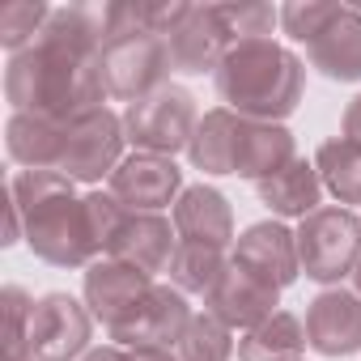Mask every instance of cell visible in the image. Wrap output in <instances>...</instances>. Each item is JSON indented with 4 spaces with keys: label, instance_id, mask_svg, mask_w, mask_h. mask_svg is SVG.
Segmentation results:
<instances>
[{
    "label": "cell",
    "instance_id": "obj_1",
    "mask_svg": "<svg viewBox=\"0 0 361 361\" xmlns=\"http://www.w3.org/2000/svg\"><path fill=\"white\" fill-rule=\"evenodd\" d=\"M5 94L18 115H43L73 123L102 111L111 98L102 77V13L94 9H51L43 35L9 56Z\"/></svg>",
    "mask_w": 361,
    "mask_h": 361
},
{
    "label": "cell",
    "instance_id": "obj_2",
    "mask_svg": "<svg viewBox=\"0 0 361 361\" xmlns=\"http://www.w3.org/2000/svg\"><path fill=\"white\" fill-rule=\"evenodd\" d=\"M9 196L26 226V243L39 259L56 268H81L98 251L111 247L128 209L111 192L73 196V178L56 170H22L13 174Z\"/></svg>",
    "mask_w": 361,
    "mask_h": 361
},
{
    "label": "cell",
    "instance_id": "obj_3",
    "mask_svg": "<svg viewBox=\"0 0 361 361\" xmlns=\"http://www.w3.org/2000/svg\"><path fill=\"white\" fill-rule=\"evenodd\" d=\"M302 60L272 39H238L217 64V94L234 115L276 123L302 102Z\"/></svg>",
    "mask_w": 361,
    "mask_h": 361
},
{
    "label": "cell",
    "instance_id": "obj_4",
    "mask_svg": "<svg viewBox=\"0 0 361 361\" xmlns=\"http://www.w3.org/2000/svg\"><path fill=\"white\" fill-rule=\"evenodd\" d=\"M192 166L209 170V174H243L264 183L268 174H276L285 161H293V136L281 123H264V119H247L234 115L230 106L209 111L188 145Z\"/></svg>",
    "mask_w": 361,
    "mask_h": 361
},
{
    "label": "cell",
    "instance_id": "obj_5",
    "mask_svg": "<svg viewBox=\"0 0 361 361\" xmlns=\"http://www.w3.org/2000/svg\"><path fill=\"white\" fill-rule=\"evenodd\" d=\"M174 68L166 39L145 22V5H111L102 9V77L111 98L140 102L153 90L170 85Z\"/></svg>",
    "mask_w": 361,
    "mask_h": 361
},
{
    "label": "cell",
    "instance_id": "obj_6",
    "mask_svg": "<svg viewBox=\"0 0 361 361\" xmlns=\"http://www.w3.org/2000/svg\"><path fill=\"white\" fill-rule=\"evenodd\" d=\"M289 39L306 43L310 64L331 81H361V13L348 5H285Z\"/></svg>",
    "mask_w": 361,
    "mask_h": 361
},
{
    "label": "cell",
    "instance_id": "obj_7",
    "mask_svg": "<svg viewBox=\"0 0 361 361\" xmlns=\"http://www.w3.org/2000/svg\"><path fill=\"white\" fill-rule=\"evenodd\" d=\"M298 268L319 281V285H331V281H344L357 272V259H361V221L348 213V209H314L298 234Z\"/></svg>",
    "mask_w": 361,
    "mask_h": 361
},
{
    "label": "cell",
    "instance_id": "obj_8",
    "mask_svg": "<svg viewBox=\"0 0 361 361\" xmlns=\"http://www.w3.org/2000/svg\"><path fill=\"white\" fill-rule=\"evenodd\" d=\"M196 98L183 85H161L140 102H128L123 111V132L140 153L170 157L178 149H188L196 136Z\"/></svg>",
    "mask_w": 361,
    "mask_h": 361
},
{
    "label": "cell",
    "instance_id": "obj_9",
    "mask_svg": "<svg viewBox=\"0 0 361 361\" xmlns=\"http://www.w3.org/2000/svg\"><path fill=\"white\" fill-rule=\"evenodd\" d=\"M123 119H115L106 106L90 111L73 123H64V145H60V161L56 174L73 178V183H98L119 170V153H123Z\"/></svg>",
    "mask_w": 361,
    "mask_h": 361
},
{
    "label": "cell",
    "instance_id": "obj_10",
    "mask_svg": "<svg viewBox=\"0 0 361 361\" xmlns=\"http://www.w3.org/2000/svg\"><path fill=\"white\" fill-rule=\"evenodd\" d=\"M94 331V314L68 293H43L30 306V357L35 361H73L85 353Z\"/></svg>",
    "mask_w": 361,
    "mask_h": 361
},
{
    "label": "cell",
    "instance_id": "obj_11",
    "mask_svg": "<svg viewBox=\"0 0 361 361\" xmlns=\"http://www.w3.org/2000/svg\"><path fill=\"white\" fill-rule=\"evenodd\" d=\"M238 39L230 35L226 18L217 5H188L183 18H178L166 35V47H170V60L178 73H217V64L226 60V51L234 47Z\"/></svg>",
    "mask_w": 361,
    "mask_h": 361
},
{
    "label": "cell",
    "instance_id": "obj_12",
    "mask_svg": "<svg viewBox=\"0 0 361 361\" xmlns=\"http://www.w3.org/2000/svg\"><path fill=\"white\" fill-rule=\"evenodd\" d=\"M178 188H183V170L157 153H132L111 174V196L128 213H157L174 200Z\"/></svg>",
    "mask_w": 361,
    "mask_h": 361
},
{
    "label": "cell",
    "instance_id": "obj_13",
    "mask_svg": "<svg viewBox=\"0 0 361 361\" xmlns=\"http://www.w3.org/2000/svg\"><path fill=\"white\" fill-rule=\"evenodd\" d=\"M188 327H192V310H188L183 289L153 285L149 298L140 302V310H136L123 327H115L111 340H115L119 348H140V344H149V348H170V344L183 340Z\"/></svg>",
    "mask_w": 361,
    "mask_h": 361
},
{
    "label": "cell",
    "instance_id": "obj_14",
    "mask_svg": "<svg viewBox=\"0 0 361 361\" xmlns=\"http://www.w3.org/2000/svg\"><path fill=\"white\" fill-rule=\"evenodd\" d=\"M149 289H153V276H145V272H136V268H128V264H119V259H98V264H90V272H85V302H90V314L102 319L106 331L123 327V323L140 310V302L149 298Z\"/></svg>",
    "mask_w": 361,
    "mask_h": 361
},
{
    "label": "cell",
    "instance_id": "obj_15",
    "mask_svg": "<svg viewBox=\"0 0 361 361\" xmlns=\"http://www.w3.org/2000/svg\"><path fill=\"white\" fill-rule=\"evenodd\" d=\"M174 251H178V243H174V234H170V221L157 217V213H128V217L119 221L111 247H106L111 259H119V264H128V268H136V272H145V276L170 272Z\"/></svg>",
    "mask_w": 361,
    "mask_h": 361
},
{
    "label": "cell",
    "instance_id": "obj_16",
    "mask_svg": "<svg viewBox=\"0 0 361 361\" xmlns=\"http://www.w3.org/2000/svg\"><path fill=\"white\" fill-rule=\"evenodd\" d=\"M276 293H281L276 285H268L264 276H255V272H247L243 264L230 259L226 276L209 293V310L226 327H247L251 331V327H259V323H268L276 314Z\"/></svg>",
    "mask_w": 361,
    "mask_h": 361
},
{
    "label": "cell",
    "instance_id": "obj_17",
    "mask_svg": "<svg viewBox=\"0 0 361 361\" xmlns=\"http://www.w3.org/2000/svg\"><path fill=\"white\" fill-rule=\"evenodd\" d=\"M306 340L323 357H348L361 348V298L348 289H327L306 310Z\"/></svg>",
    "mask_w": 361,
    "mask_h": 361
},
{
    "label": "cell",
    "instance_id": "obj_18",
    "mask_svg": "<svg viewBox=\"0 0 361 361\" xmlns=\"http://www.w3.org/2000/svg\"><path fill=\"white\" fill-rule=\"evenodd\" d=\"M234 264H243L247 272L264 276V281L276 285V289L293 285L298 272H302V268H298V243H293V234H289L285 226H276V221L251 226V230L238 238V247H234Z\"/></svg>",
    "mask_w": 361,
    "mask_h": 361
},
{
    "label": "cell",
    "instance_id": "obj_19",
    "mask_svg": "<svg viewBox=\"0 0 361 361\" xmlns=\"http://www.w3.org/2000/svg\"><path fill=\"white\" fill-rule=\"evenodd\" d=\"M174 230L178 243H204V247H230L234 238V213L217 188H188L174 204Z\"/></svg>",
    "mask_w": 361,
    "mask_h": 361
},
{
    "label": "cell",
    "instance_id": "obj_20",
    "mask_svg": "<svg viewBox=\"0 0 361 361\" xmlns=\"http://www.w3.org/2000/svg\"><path fill=\"white\" fill-rule=\"evenodd\" d=\"M255 192H259V200H264L272 213H281V217H302V221H306V217L319 209V200H323V178H319L314 161L293 157V161H285L276 174H268L264 183H255Z\"/></svg>",
    "mask_w": 361,
    "mask_h": 361
},
{
    "label": "cell",
    "instance_id": "obj_21",
    "mask_svg": "<svg viewBox=\"0 0 361 361\" xmlns=\"http://www.w3.org/2000/svg\"><path fill=\"white\" fill-rule=\"evenodd\" d=\"M64 145V123L43 115H13L9 119V157L26 170H56Z\"/></svg>",
    "mask_w": 361,
    "mask_h": 361
},
{
    "label": "cell",
    "instance_id": "obj_22",
    "mask_svg": "<svg viewBox=\"0 0 361 361\" xmlns=\"http://www.w3.org/2000/svg\"><path fill=\"white\" fill-rule=\"evenodd\" d=\"M306 344H310L306 327L289 310H276L268 323H259V327L247 331V340L238 344V357L243 361H298Z\"/></svg>",
    "mask_w": 361,
    "mask_h": 361
},
{
    "label": "cell",
    "instance_id": "obj_23",
    "mask_svg": "<svg viewBox=\"0 0 361 361\" xmlns=\"http://www.w3.org/2000/svg\"><path fill=\"white\" fill-rule=\"evenodd\" d=\"M314 170L323 178V188L340 204H361V145L353 140H323L314 153Z\"/></svg>",
    "mask_w": 361,
    "mask_h": 361
},
{
    "label": "cell",
    "instance_id": "obj_24",
    "mask_svg": "<svg viewBox=\"0 0 361 361\" xmlns=\"http://www.w3.org/2000/svg\"><path fill=\"white\" fill-rule=\"evenodd\" d=\"M230 259H226V247H204V243H178L174 251V264H170V281L183 289V293H213L217 281L226 276Z\"/></svg>",
    "mask_w": 361,
    "mask_h": 361
},
{
    "label": "cell",
    "instance_id": "obj_25",
    "mask_svg": "<svg viewBox=\"0 0 361 361\" xmlns=\"http://www.w3.org/2000/svg\"><path fill=\"white\" fill-rule=\"evenodd\" d=\"M234 344H230V327L204 310V314H192V327L178 340V361H230Z\"/></svg>",
    "mask_w": 361,
    "mask_h": 361
},
{
    "label": "cell",
    "instance_id": "obj_26",
    "mask_svg": "<svg viewBox=\"0 0 361 361\" xmlns=\"http://www.w3.org/2000/svg\"><path fill=\"white\" fill-rule=\"evenodd\" d=\"M51 9L47 5H35V0H9L0 5V43H5L13 56L26 51V43H35L47 26Z\"/></svg>",
    "mask_w": 361,
    "mask_h": 361
},
{
    "label": "cell",
    "instance_id": "obj_27",
    "mask_svg": "<svg viewBox=\"0 0 361 361\" xmlns=\"http://www.w3.org/2000/svg\"><path fill=\"white\" fill-rule=\"evenodd\" d=\"M344 140H353V145H361V94L348 102V111H344Z\"/></svg>",
    "mask_w": 361,
    "mask_h": 361
},
{
    "label": "cell",
    "instance_id": "obj_28",
    "mask_svg": "<svg viewBox=\"0 0 361 361\" xmlns=\"http://www.w3.org/2000/svg\"><path fill=\"white\" fill-rule=\"evenodd\" d=\"M123 361H178L170 348H149V344H140V348H123Z\"/></svg>",
    "mask_w": 361,
    "mask_h": 361
},
{
    "label": "cell",
    "instance_id": "obj_29",
    "mask_svg": "<svg viewBox=\"0 0 361 361\" xmlns=\"http://www.w3.org/2000/svg\"><path fill=\"white\" fill-rule=\"evenodd\" d=\"M85 361H123V348L119 344H106V348H94Z\"/></svg>",
    "mask_w": 361,
    "mask_h": 361
},
{
    "label": "cell",
    "instance_id": "obj_30",
    "mask_svg": "<svg viewBox=\"0 0 361 361\" xmlns=\"http://www.w3.org/2000/svg\"><path fill=\"white\" fill-rule=\"evenodd\" d=\"M353 281H357V289H361V259H357V272H353Z\"/></svg>",
    "mask_w": 361,
    "mask_h": 361
}]
</instances>
